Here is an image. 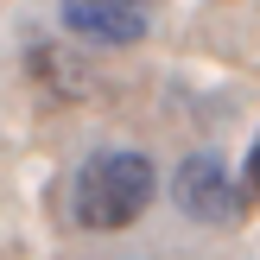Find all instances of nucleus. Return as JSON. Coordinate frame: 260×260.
Returning a JSON list of instances; mask_svg holds the SVG:
<instances>
[{"mask_svg":"<svg viewBox=\"0 0 260 260\" xmlns=\"http://www.w3.org/2000/svg\"><path fill=\"white\" fill-rule=\"evenodd\" d=\"M152 197H159V165H152L146 152H134V146H102V152H89L83 172H76L70 210H76L83 229L114 235V229L140 222Z\"/></svg>","mask_w":260,"mask_h":260,"instance_id":"1","label":"nucleus"},{"mask_svg":"<svg viewBox=\"0 0 260 260\" xmlns=\"http://www.w3.org/2000/svg\"><path fill=\"white\" fill-rule=\"evenodd\" d=\"M172 203L190 216V222H210V229H235L248 216V190L229 178V165L216 152H184L172 172Z\"/></svg>","mask_w":260,"mask_h":260,"instance_id":"2","label":"nucleus"},{"mask_svg":"<svg viewBox=\"0 0 260 260\" xmlns=\"http://www.w3.org/2000/svg\"><path fill=\"white\" fill-rule=\"evenodd\" d=\"M63 32L89 38V45H140L146 0H63Z\"/></svg>","mask_w":260,"mask_h":260,"instance_id":"3","label":"nucleus"},{"mask_svg":"<svg viewBox=\"0 0 260 260\" xmlns=\"http://www.w3.org/2000/svg\"><path fill=\"white\" fill-rule=\"evenodd\" d=\"M241 190L260 197V134H254V146H248V178H241Z\"/></svg>","mask_w":260,"mask_h":260,"instance_id":"4","label":"nucleus"}]
</instances>
